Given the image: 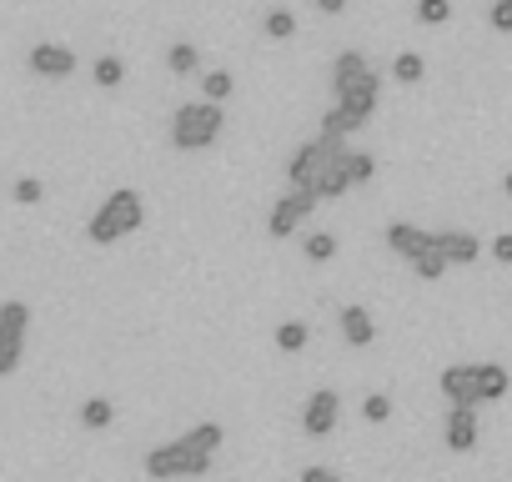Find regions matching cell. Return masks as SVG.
<instances>
[{"instance_id": "1", "label": "cell", "mask_w": 512, "mask_h": 482, "mask_svg": "<svg viewBox=\"0 0 512 482\" xmlns=\"http://www.w3.org/2000/svg\"><path fill=\"white\" fill-rule=\"evenodd\" d=\"M141 221H146V201H141L131 186H121V191H111V196L101 201V211L91 216L86 236L96 241V247H111V241H121V236L141 231Z\"/></svg>"}, {"instance_id": "2", "label": "cell", "mask_w": 512, "mask_h": 482, "mask_svg": "<svg viewBox=\"0 0 512 482\" xmlns=\"http://www.w3.org/2000/svg\"><path fill=\"white\" fill-rule=\"evenodd\" d=\"M221 126H226V116H221V101H186V106H176V116H171V146L176 151H206V146H216V136H221Z\"/></svg>"}, {"instance_id": "3", "label": "cell", "mask_w": 512, "mask_h": 482, "mask_svg": "<svg viewBox=\"0 0 512 482\" xmlns=\"http://www.w3.org/2000/svg\"><path fill=\"white\" fill-rule=\"evenodd\" d=\"M211 457L206 447H196L191 437H176V442H161L146 452V477L156 482H171V477H206L211 472Z\"/></svg>"}, {"instance_id": "4", "label": "cell", "mask_w": 512, "mask_h": 482, "mask_svg": "<svg viewBox=\"0 0 512 482\" xmlns=\"http://www.w3.org/2000/svg\"><path fill=\"white\" fill-rule=\"evenodd\" d=\"M26 327H31V307L26 302H6V307H0V377H11L21 367Z\"/></svg>"}, {"instance_id": "5", "label": "cell", "mask_w": 512, "mask_h": 482, "mask_svg": "<svg viewBox=\"0 0 512 482\" xmlns=\"http://www.w3.org/2000/svg\"><path fill=\"white\" fill-rule=\"evenodd\" d=\"M312 211H317V196H312V191H302V186H292V191H287V196L272 206L267 231H272L277 241H287V236H292V231H297V226L312 216Z\"/></svg>"}, {"instance_id": "6", "label": "cell", "mask_w": 512, "mask_h": 482, "mask_svg": "<svg viewBox=\"0 0 512 482\" xmlns=\"http://www.w3.org/2000/svg\"><path fill=\"white\" fill-rule=\"evenodd\" d=\"M337 417H342V397H337L332 387H322V392H312L307 407H302V432H307V437H332V432H337Z\"/></svg>"}, {"instance_id": "7", "label": "cell", "mask_w": 512, "mask_h": 482, "mask_svg": "<svg viewBox=\"0 0 512 482\" xmlns=\"http://www.w3.org/2000/svg\"><path fill=\"white\" fill-rule=\"evenodd\" d=\"M442 397H447L452 407H477V402H487V397H482V372H477L472 362L447 367V372H442Z\"/></svg>"}, {"instance_id": "8", "label": "cell", "mask_w": 512, "mask_h": 482, "mask_svg": "<svg viewBox=\"0 0 512 482\" xmlns=\"http://www.w3.org/2000/svg\"><path fill=\"white\" fill-rule=\"evenodd\" d=\"M377 101H382V76H377V71H367V76H357L352 86H342V91H337V106H347L362 126L372 121Z\"/></svg>"}, {"instance_id": "9", "label": "cell", "mask_w": 512, "mask_h": 482, "mask_svg": "<svg viewBox=\"0 0 512 482\" xmlns=\"http://www.w3.org/2000/svg\"><path fill=\"white\" fill-rule=\"evenodd\" d=\"M347 186H357L352 181V151H347V141L327 156V166H322V176H317V186H312V196L317 201H337Z\"/></svg>"}, {"instance_id": "10", "label": "cell", "mask_w": 512, "mask_h": 482, "mask_svg": "<svg viewBox=\"0 0 512 482\" xmlns=\"http://www.w3.org/2000/svg\"><path fill=\"white\" fill-rule=\"evenodd\" d=\"M31 71L41 76V81H71L76 76V56L66 51V46H51V41H41V46H31Z\"/></svg>"}, {"instance_id": "11", "label": "cell", "mask_w": 512, "mask_h": 482, "mask_svg": "<svg viewBox=\"0 0 512 482\" xmlns=\"http://www.w3.org/2000/svg\"><path fill=\"white\" fill-rule=\"evenodd\" d=\"M432 241H437V231H422V226H412V221H392V226H387V247H392L397 257H407V262H417Z\"/></svg>"}, {"instance_id": "12", "label": "cell", "mask_w": 512, "mask_h": 482, "mask_svg": "<svg viewBox=\"0 0 512 482\" xmlns=\"http://www.w3.org/2000/svg\"><path fill=\"white\" fill-rule=\"evenodd\" d=\"M477 407H452L447 412V427H442V442L452 447V452H472L477 447Z\"/></svg>"}, {"instance_id": "13", "label": "cell", "mask_w": 512, "mask_h": 482, "mask_svg": "<svg viewBox=\"0 0 512 482\" xmlns=\"http://www.w3.org/2000/svg\"><path fill=\"white\" fill-rule=\"evenodd\" d=\"M437 247L447 252L452 267H472V262L482 257V241H477L472 231H457V226H452V231H437Z\"/></svg>"}, {"instance_id": "14", "label": "cell", "mask_w": 512, "mask_h": 482, "mask_svg": "<svg viewBox=\"0 0 512 482\" xmlns=\"http://www.w3.org/2000/svg\"><path fill=\"white\" fill-rule=\"evenodd\" d=\"M342 337H347V347H367L372 337H377V322H372V312L367 307H342Z\"/></svg>"}, {"instance_id": "15", "label": "cell", "mask_w": 512, "mask_h": 482, "mask_svg": "<svg viewBox=\"0 0 512 482\" xmlns=\"http://www.w3.org/2000/svg\"><path fill=\"white\" fill-rule=\"evenodd\" d=\"M372 66H367V56L362 51H342L337 61H332V91H342V86H352L357 76H367Z\"/></svg>"}, {"instance_id": "16", "label": "cell", "mask_w": 512, "mask_h": 482, "mask_svg": "<svg viewBox=\"0 0 512 482\" xmlns=\"http://www.w3.org/2000/svg\"><path fill=\"white\" fill-rule=\"evenodd\" d=\"M477 372H482V397H487V402H502L507 387H512L507 367H502V362H477Z\"/></svg>"}, {"instance_id": "17", "label": "cell", "mask_w": 512, "mask_h": 482, "mask_svg": "<svg viewBox=\"0 0 512 482\" xmlns=\"http://www.w3.org/2000/svg\"><path fill=\"white\" fill-rule=\"evenodd\" d=\"M447 267H452V262H447V252L437 247V241H432V247H427V252L412 262V272H417L422 282H442V272H447Z\"/></svg>"}, {"instance_id": "18", "label": "cell", "mask_w": 512, "mask_h": 482, "mask_svg": "<svg viewBox=\"0 0 512 482\" xmlns=\"http://www.w3.org/2000/svg\"><path fill=\"white\" fill-rule=\"evenodd\" d=\"M337 247H342V241H337L332 231H312V236L302 241V252H307V262H332V257H337Z\"/></svg>"}, {"instance_id": "19", "label": "cell", "mask_w": 512, "mask_h": 482, "mask_svg": "<svg viewBox=\"0 0 512 482\" xmlns=\"http://www.w3.org/2000/svg\"><path fill=\"white\" fill-rule=\"evenodd\" d=\"M262 31H267V41H292L297 36V16L292 11H267V21H262Z\"/></svg>"}, {"instance_id": "20", "label": "cell", "mask_w": 512, "mask_h": 482, "mask_svg": "<svg viewBox=\"0 0 512 482\" xmlns=\"http://www.w3.org/2000/svg\"><path fill=\"white\" fill-rule=\"evenodd\" d=\"M392 76H397V81H402V86H417V81H422V76H427V61H422V56H417V51H402V56H397V61H392Z\"/></svg>"}, {"instance_id": "21", "label": "cell", "mask_w": 512, "mask_h": 482, "mask_svg": "<svg viewBox=\"0 0 512 482\" xmlns=\"http://www.w3.org/2000/svg\"><path fill=\"white\" fill-rule=\"evenodd\" d=\"M91 81H96V86H106V91H111V86H121V81H126V66H121V56H96V66H91Z\"/></svg>"}, {"instance_id": "22", "label": "cell", "mask_w": 512, "mask_h": 482, "mask_svg": "<svg viewBox=\"0 0 512 482\" xmlns=\"http://www.w3.org/2000/svg\"><path fill=\"white\" fill-rule=\"evenodd\" d=\"M322 131L327 136H352V131H362V121L347 106H332V111H322Z\"/></svg>"}, {"instance_id": "23", "label": "cell", "mask_w": 512, "mask_h": 482, "mask_svg": "<svg viewBox=\"0 0 512 482\" xmlns=\"http://www.w3.org/2000/svg\"><path fill=\"white\" fill-rule=\"evenodd\" d=\"M111 417H116V407H111L106 397H91V402H81V427L101 432V427H111Z\"/></svg>"}, {"instance_id": "24", "label": "cell", "mask_w": 512, "mask_h": 482, "mask_svg": "<svg viewBox=\"0 0 512 482\" xmlns=\"http://www.w3.org/2000/svg\"><path fill=\"white\" fill-rule=\"evenodd\" d=\"M166 66H171L176 76H191V71L201 66V56H196V46H191V41H176V46L166 51Z\"/></svg>"}, {"instance_id": "25", "label": "cell", "mask_w": 512, "mask_h": 482, "mask_svg": "<svg viewBox=\"0 0 512 482\" xmlns=\"http://www.w3.org/2000/svg\"><path fill=\"white\" fill-rule=\"evenodd\" d=\"M307 342H312L307 322H282V327H277V347H282V352H302Z\"/></svg>"}, {"instance_id": "26", "label": "cell", "mask_w": 512, "mask_h": 482, "mask_svg": "<svg viewBox=\"0 0 512 482\" xmlns=\"http://www.w3.org/2000/svg\"><path fill=\"white\" fill-rule=\"evenodd\" d=\"M417 21L422 26H447L452 21V0H417Z\"/></svg>"}, {"instance_id": "27", "label": "cell", "mask_w": 512, "mask_h": 482, "mask_svg": "<svg viewBox=\"0 0 512 482\" xmlns=\"http://www.w3.org/2000/svg\"><path fill=\"white\" fill-rule=\"evenodd\" d=\"M231 86H236V81H231L226 71H206V76H201V96H206V101H226Z\"/></svg>"}, {"instance_id": "28", "label": "cell", "mask_w": 512, "mask_h": 482, "mask_svg": "<svg viewBox=\"0 0 512 482\" xmlns=\"http://www.w3.org/2000/svg\"><path fill=\"white\" fill-rule=\"evenodd\" d=\"M362 417H367V422H387V417H392V397L372 392V397L362 402Z\"/></svg>"}, {"instance_id": "29", "label": "cell", "mask_w": 512, "mask_h": 482, "mask_svg": "<svg viewBox=\"0 0 512 482\" xmlns=\"http://www.w3.org/2000/svg\"><path fill=\"white\" fill-rule=\"evenodd\" d=\"M377 176V156H367V151H352V181L362 186V181H372Z\"/></svg>"}, {"instance_id": "30", "label": "cell", "mask_w": 512, "mask_h": 482, "mask_svg": "<svg viewBox=\"0 0 512 482\" xmlns=\"http://www.w3.org/2000/svg\"><path fill=\"white\" fill-rule=\"evenodd\" d=\"M492 31H502V36H512V0H492Z\"/></svg>"}, {"instance_id": "31", "label": "cell", "mask_w": 512, "mask_h": 482, "mask_svg": "<svg viewBox=\"0 0 512 482\" xmlns=\"http://www.w3.org/2000/svg\"><path fill=\"white\" fill-rule=\"evenodd\" d=\"M16 201H21V206H36V201H41V181H36V176H21V181H16Z\"/></svg>"}, {"instance_id": "32", "label": "cell", "mask_w": 512, "mask_h": 482, "mask_svg": "<svg viewBox=\"0 0 512 482\" xmlns=\"http://www.w3.org/2000/svg\"><path fill=\"white\" fill-rule=\"evenodd\" d=\"M492 257H497L502 267H512V231H502V236H492Z\"/></svg>"}, {"instance_id": "33", "label": "cell", "mask_w": 512, "mask_h": 482, "mask_svg": "<svg viewBox=\"0 0 512 482\" xmlns=\"http://www.w3.org/2000/svg\"><path fill=\"white\" fill-rule=\"evenodd\" d=\"M302 482H342L332 467H302Z\"/></svg>"}, {"instance_id": "34", "label": "cell", "mask_w": 512, "mask_h": 482, "mask_svg": "<svg viewBox=\"0 0 512 482\" xmlns=\"http://www.w3.org/2000/svg\"><path fill=\"white\" fill-rule=\"evenodd\" d=\"M317 11H322V16H342L347 0H317Z\"/></svg>"}, {"instance_id": "35", "label": "cell", "mask_w": 512, "mask_h": 482, "mask_svg": "<svg viewBox=\"0 0 512 482\" xmlns=\"http://www.w3.org/2000/svg\"><path fill=\"white\" fill-rule=\"evenodd\" d=\"M502 191H507V196H512V171H507V176H502Z\"/></svg>"}]
</instances>
